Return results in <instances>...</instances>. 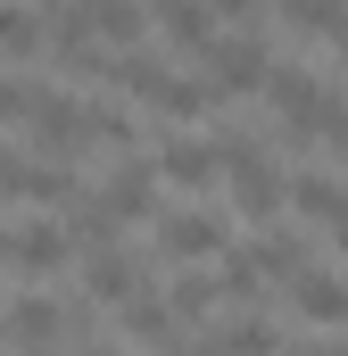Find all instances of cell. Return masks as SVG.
<instances>
[{"label": "cell", "instance_id": "cell-21", "mask_svg": "<svg viewBox=\"0 0 348 356\" xmlns=\"http://www.w3.org/2000/svg\"><path fill=\"white\" fill-rule=\"evenodd\" d=\"M216 282H224V298H241V307L258 298V266H249V257H232V266L216 273Z\"/></svg>", "mask_w": 348, "mask_h": 356}, {"label": "cell", "instance_id": "cell-5", "mask_svg": "<svg viewBox=\"0 0 348 356\" xmlns=\"http://www.w3.org/2000/svg\"><path fill=\"white\" fill-rule=\"evenodd\" d=\"M158 257H166V266H199V257H224V216H207V207L158 216Z\"/></svg>", "mask_w": 348, "mask_h": 356}, {"label": "cell", "instance_id": "cell-8", "mask_svg": "<svg viewBox=\"0 0 348 356\" xmlns=\"http://www.w3.org/2000/svg\"><path fill=\"white\" fill-rule=\"evenodd\" d=\"M158 175L174 191H207V182L224 175V141H199V133H166L158 141Z\"/></svg>", "mask_w": 348, "mask_h": 356}, {"label": "cell", "instance_id": "cell-6", "mask_svg": "<svg viewBox=\"0 0 348 356\" xmlns=\"http://www.w3.org/2000/svg\"><path fill=\"white\" fill-rule=\"evenodd\" d=\"M150 290V266L141 257H125V249H91L84 257V298L91 307H133Z\"/></svg>", "mask_w": 348, "mask_h": 356}, {"label": "cell", "instance_id": "cell-4", "mask_svg": "<svg viewBox=\"0 0 348 356\" xmlns=\"http://www.w3.org/2000/svg\"><path fill=\"white\" fill-rule=\"evenodd\" d=\"M58 25H75V33L108 42V50H133V42H141V25H150V8H141V0H67V8H58Z\"/></svg>", "mask_w": 348, "mask_h": 356}, {"label": "cell", "instance_id": "cell-25", "mask_svg": "<svg viewBox=\"0 0 348 356\" xmlns=\"http://www.w3.org/2000/svg\"><path fill=\"white\" fill-rule=\"evenodd\" d=\"M0 348H17V340H8V315H0Z\"/></svg>", "mask_w": 348, "mask_h": 356}, {"label": "cell", "instance_id": "cell-19", "mask_svg": "<svg viewBox=\"0 0 348 356\" xmlns=\"http://www.w3.org/2000/svg\"><path fill=\"white\" fill-rule=\"evenodd\" d=\"M290 207H299L307 224H332V216L348 207V191H340L332 175H299V182H290Z\"/></svg>", "mask_w": 348, "mask_h": 356}, {"label": "cell", "instance_id": "cell-12", "mask_svg": "<svg viewBox=\"0 0 348 356\" xmlns=\"http://www.w3.org/2000/svg\"><path fill=\"white\" fill-rule=\"evenodd\" d=\"M182 356H282V340H274V323H265V315H232L224 332L182 340Z\"/></svg>", "mask_w": 348, "mask_h": 356}, {"label": "cell", "instance_id": "cell-16", "mask_svg": "<svg viewBox=\"0 0 348 356\" xmlns=\"http://www.w3.org/2000/svg\"><path fill=\"white\" fill-rule=\"evenodd\" d=\"M290 307L307 315V323H348V282L324 266H307L299 282H290Z\"/></svg>", "mask_w": 348, "mask_h": 356}, {"label": "cell", "instance_id": "cell-1", "mask_svg": "<svg viewBox=\"0 0 348 356\" xmlns=\"http://www.w3.org/2000/svg\"><path fill=\"white\" fill-rule=\"evenodd\" d=\"M116 83L133 91L150 116H174V124H191V116H207V108H216L207 75H174V67H158V58H116Z\"/></svg>", "mask_w": 348, "mask_h": 356}, {"label": "cell", "instance_id": "cell-7", "mask_svg": "<svg viewBox=\"0 0 348 356\" xmlns=\"http://www.w3.org/2000/svg\"><path fill=\"white\" fill-rule=\"evenodd\" d=\"M8 340H17V356H50L67 340V307L42 298V290H17L8 298Z\"/></svg>", "mask_w": 348, "mask_h": 356}, {"label": "cell", "instance_id": "cell-22", "mask_svg": "<svg viewBox=\"0 0 348 356\" xmlns=\"http://www.w3.org/2000/svg\"><path fill=\"white\" fill-rule=\"evenodd\" d=\"M207 8H216V25H249L265 0H207Z\"/></svg>", "mask_w": 348, "mask_h": 356}, {"label": "cell", "instance_id": "cell-10", "mask_svg": "<svg viewBox=\"0 0 348 356\" xmlns=\"http://www.w3.org/2000/svg\"><path fill=\"white\" fill-rule=\"evenodd\" d=\"M265 99H274L282 133H290V141H307V124H315V108H324V83H315L307 67H274V75H265Z\"/></svg>", "mask_w": 348, "mask_h": 356}, {"label": "cell", "instance_id": "cell-18", "mask_svg": "<svg viewBox=\"0 0 348 356\" xmlns=\"http://www.w3.org/2000/svg\"><path fill=\"white\" fill-rule=\"evenodd\" d=\"M249 266H258V273H282V282H299V273H307V249H299V232H290V224H265V241L249 249Z\"/></svg>", "mask_w": 348, "mask_h": 356}, {"label": "cell", "instance_id": "cell-2", "mask_svg": "<svg viewBox=\"0 0 348 356\" xmlns=\"http://www.w3.org/2000/svg\"><path fill=\"white\" fill-rule=\"evenodd\" d=\"M199 75H207V91H216V99H249V91H265L274 58H265L258 33H241V25H232V33H216V42H207Z\"/></svg>", "mask_w": 348, "mask_h": 356}, {"label": "cell", "instance_id": "cell-9", "mask_svg": "<svg viewBox=\"0 0 348 356\" xmlns=\"http://www.w3.org/2000/svg\"><path fill=\"white\" fill-rule=\"evenodd\" d=\"M116 323H125V340H133V348H182V332H191V323L174 315L166 290H141L133 307H116Z\"/></svg>", "mask_w": 348, "mask_h": 356}, {"label": "cell", "instance_id": "cell-14", "mask_svg": "<svg viewBox=\"0 0 348 356\" xmlns=\"http://www.w3.org/2000/svg\"><path fill=\"white\" fill-rule=\"evenodd\" d=\"M75 257V241L58 224H8V273H58Z\"/></svg>", "mask_w": 348, "mask_h": 356}, {"label": "cell", "instance_id": "cell-3", "mask_svg": "<svg viewBox=\"0 0 348 356\" xmlns=\"http://www.w3.org/2000/svg\"><path fill=\"white\" fill-rule=\"evenodd\" d=\"M224 182H232V207H241L249 224H274V216L290 207V182L274 175V158H258L249 141H224Z\"/></svg>", "mask_w": 348, "mask_h": 356}, {"label": "cell", "instance_id": "cell-24", "mask_svg": "<svg viewBox=\"0 0 348 356\" xmlns=\"http://www.w3.org/2000/svg\"><path fill=\"white\" fill-rule=\"evenodd\" d=\"M290 356H348V348H290Z\"/></svg>", "mask_w": 348, "mask_h": 356}, {"label": "cell", "instance_id": "cell-17", "mask_svg": "<svg viewBox=\"0 0 348 356\" xmlns=\"http://www.w3.org/2000/svg\"><path fill=\"white\" fill-rule=\"evenodd\" d=\"M50 25L33 17V0H0V58H42Z\"/></svg>", "mask_w": 348, "mask_h": 356}, {"label": "cell", "instance_id": "cell-11", "mask_svg": "<svg viewBox=\"0 0 348 356\" xmlns=\"http://www.w3.org/2000/svg\"><path fill=\"white\" fill-rule=\"evenodd\" d=\"M158 182H166V175H158V158H125L116 175L100 182V199H108L125 224H150V216H158Z\"/></svg>", "mask_w": 348, "mask_h": 356}, {"label": "cell", "instance_id": "cell-15", "mask_svg": "<svg viewBox=\"0 0 348 356\" xmlns=\"http://www.w3.org/2000/svg\"><path fill=\"white\" fill-rule=\"evenodd\" d=\"M274 17L307 42H332V50L348 42V0H274Z\"/></svg>", "mask_w": 348, "mask_h": 356}, {"label": "cell", "instance_id": "cell-13", "mask_svg": "<svg viewBox=\"0 0 348 356\" xmlns=\"http://www.w3.org/2000/svg\"><path fill=\"white\" fill-rule=\"evenodd\" d=\"M150 25L191 58H207V42H216V8L207 0H150Z\"/></svg>", "mask_w": 348, "mask_h": 356}, {"label": "cell", "instance_id": "cell-23", "mask_svg": "<svg viewBox=\"0 0 348 356\" xmlns=\"http://www.w3.org/2000/svg\"><path fill=\"white\" fill-rule=\"evenodd\" d=\"M332 249H348V207H340V216H332Z\"/></svg>", "mask_w": 348, "mask_h": 356}, {"label": "cell", "instance_id": "cell-20", "mask_svg": "<svg viewBox=\"0 0 348 356\" xmlns=\"http://www.w3.org/2000/svg\"><path fill=\"white\" fill-rule=\"evenodd\" d=\"M166 298H174V315H182V323H199V315H207V307L224 298V282H207V273H182Z\"/></svg>", "mask_w": 348, "mask_h": 356}]
</instances>
